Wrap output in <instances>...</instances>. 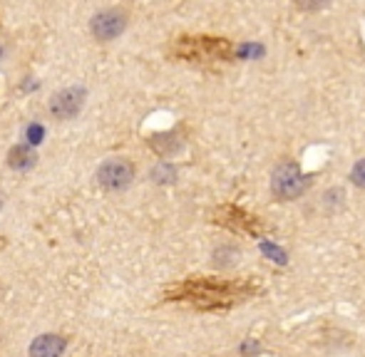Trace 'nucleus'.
<instances>
[{"mask_svg":"<svg viewBox=\"0 0 365 357\" xmlns=\"http://www.w3.org/2000/svg\"><path fill=\"white\" fill-rule=\"evenodd\" d=\"M177 295L182 300H192V303L202 305V308H226V305L244 298L246 288L236 283H221V280H212V278H199V280H192V283H184Z\"/></svg>","mask_w":365,"mask_h":357,"instance_id":"1","label":"nucleus"},{"mask_svg":"<svg viewBox=\"0 0 365 357\" xmlns=\"http://www.w3.org/2000/svg\"><path fill=\"white\" fill-rule=\"evenodd\" d=\"M177 55L192 63H214L231 58V43L221 38H182L177 43Z\"/></svg>","mask_w":365,"mask_h":357,"instance_id":"2","label":"nucleus"},{"mask_svg":"<svg viewBox=\"0 0 365 357\" xmlns=\"http://www.w3.org/2000/svg\"><path fill=\"white\" fill-rule=\"evenodd\" d=\"M271 186H274V193L279 198H298L303 191H306V178H303L301 169L289 161V164L276 169Z\"/></svg>","mask_w":365,"mask_h":357,"instance_id":"3","label":"nucleus"},{"mask_svg":"<svg viewBox=\"0 0 365 357\" xmlns=\"http://www.w3.org/2000/svg\"><path fill=\"white\" fill-rule=\"evenodd\" d=\"M97 178L105 188H112V191H120V188H127L135 178V166L127 159H110L100 166L97 171Z\"/></svg>","mask_w":365,"mask_h":357,"instance_id":"4","label":"nucleus"},{"mask_svg":"<svg viewBox=\"0 0 365 357\" xmlns=\"http://www.w3.org/2000/svg\"><path fill=\"white\" fill-rule=\"evenodd\" d=\"M127 28V15L122 10H100V13L92 18V33L97 40H115L125 33Z\"/></svg>","mask_w":365,"mask_h":357,"instance_id":"5","label":"nucleus"},{"mask_svg":"<svg viewBox=\"0 0 365 357\" xmlns=\"http://www.w3.org/2000/svg\"><path fill=\"white\" fill-rule=\"evenodd\" d=\"M85 105V90L82 87H70V90H63L53 97L50 102V112H53L58 119H73L77 112L82 110Z\"/></svg>","mask_w":365,"mask_h":357,"instance_id":"6","label":"nucleus"},{"mask_svg":"<svg viewBox=\"0 0 365 357\" xmlns=\"http://www.w3.org/2000/svg\"><path fill=\"white\" fill-rule=\"evenodd\" d=\"M65 350V340L60 335H40L30 345V357H60Z\"/></svg>","mask_w":365,"mask_h":357,"instance_id":"7","label":"nucleus"},{"mask_svg":"<svg viewBox=\"0 0 365 357\" xmlns=\"http://www.w3.org/2000/svg\"><path fill=\"white\" fill-rule=\"evenodd\" d=\"M8 161H10V166H13V169L25 171V169H33L35 161H38V154H35L30 146L18 144V146H13V149H10V159Z\"/></svg>","mask_w":365,"mask_h":357,"instance_id":"8","label":"nucleus"},{"mask_svg":"<svg viewBox=\"0 0 365 357\" xmlns=\"http://www.w3.org/2000/svg\"><path fill=\"white\" fill-rule=\"evenodd\" d=\"M261 251H264L266 256L271 258V261H276V263H286V253L281 251V248H276L274 243L264 241V243H261Z\"/></svg>","mask_w":365,"mask_h":357,"instance_id":"9","label":"nucleus"},{"mask_svg":"<svg viewBox=\"0 0 365 357\" xmlns=\"http://www.w3.org/2000/svg\"><path fill=\"white\" fill-rule=\"evenodd\" d=\"M174 176H177V171H174L172 166H157V169L152 171V178H157V181H172Z\"/></svg>","mask_w":365,"mask_h":357,"instance_id":"10","label":"nucleus"},{"mask_svg":"<svg viewBox=\"0 0 365 357\" xmlns=\"http://www.w3.org/2000/svg\"><path fill=\"white\" fill-rule=\"evenodd\" d=\"M351 178H353V183H356V186H365V159L356 164V169H353Z\"/></svg>","mask_w":365,"mask_h":357,"instance_id":"11","label":"nucleus"},{"mask_svg":"<svg viewBox=\"0 0 365 357\" xmlns=\"http://www.w3.org/2000/svg\"><path fill=\"white\" fill-rule=\"evenodd\" d=\"M40 137H43V127H30V129H28V139L30 142H40Z\"/></svg>","mask_w":365,"mask_h":357,"instance_id":"12","label":"nucleus"},{"mask_svg":"<svg viewBox=\"0 0 365 357\" xmlns=\"http://www.w3.org/2000/svg\"><path fill=\"white\" fill-rule=\"evenodd\" d=\"M0 53H3V50H0Z\"/></svg>","mask_w":365,"mask_h":357,"instance_id":"13","label":"nucleus"}]
</instances>
